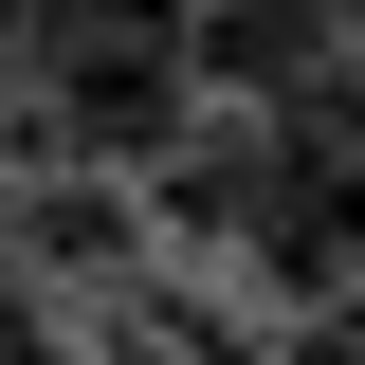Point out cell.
I'll return each mask as SVG.
<instances>
[{"instance_id": "6da1fadb", "label": "cell", "mask_w": 365, "mask_h": 365, "mask_svg": "<svg viewBox=\"0 0 365 365\" xmlns=\"http://www.w3.org/2000/svg\"><path fill=\"white\" fill-rule=\"evenodd\" d=\"M237 256L274 292H347L365 274V55H329L311 91L256 110V220H237Z\"/></svg>"}, {"instance_id": "7a4b0ae2", "label": "cell", "mask_w": 365, "mask_h": 365, "mask_svg": "<svg viewBox=\"0 0 365 365\" xmlns=\"http://www.w3.org/2000/svg\"><path fill=\"white\" fill-rule=\"evenodd\" d=\"M347 37H365V0H182V73H201V110H274V91H311Z\"/></svg>"}, {"instance_id": "3957f363", "label": "cell", "mask_w": 365, "mask_h": 365, "mask_svg": "<svg viewBox=\"0 0 365 365\" xmlns=\"http://www.w3.org/2000/svg\"><path fill=\"white\" fill-rule=\"evenodd\" d=\"M19 256H37V274H110V256H128L110 182H37V201H19Z\"/></svg>"}, {"instance_id": "277c9868", "label": "cell", "mask_w": 365, "mask_h": 365, "mask_svg": "<svg viewBox=\"0 0 365 365\" xmlns=\"http://www.w3.org/2000/svg\"><path fill=\"white\" fill-rule=\"evenodd\" d=\"M91 347H110V365H220V347H182V311H110Z\"/></svg>"}, {"instance_id": "5b68a950", "label": "cell", "mask_w": 365, "mask_h": 365, "mask_svg": "<svg viewBox=\"0 0 365 365\" xmlns=\"http://www.w3.org/2000/svg\"><path fill=\"white\" fill-rule=\"evenodd\" d=\"M347 329H365V274H347Z\"/></svg>"}]
</instances>
